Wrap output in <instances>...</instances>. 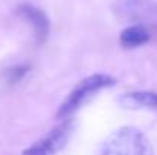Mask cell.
<instances>
[{
    "label": "cell",
    "mask_w": 157,
    "mask_h": 155,
    "mask_svg": "<svg viewBox=\"0 0 157 155\" xmlns=\"http://www.w3.org/2000/svg\"><path fill=\"white\" fill-rule=\"evenodd\" d=\"M102 155H154L148 137L131 126L116 129L102 146Z\"/></svg>",
    "instance_id": "obj_1"
},
{
    "label": "cell",
    "mask_w": 157,
    "mask_h": 155,
    "mask_svg": "<svg viewBox=\"0 0 157 155\" xmlns=\"http://www.w3.org/2000/svg\"><path fill=\"white\" fill-rule=\"evenodd\" d=\"M111 85H114V78H111L108 75H102V73L101 75H92V76L82 79L69 93L66 101L59 105V108L56 111V117L58 119L69 117L73 111H76L82 103L86 102L89 98H92L95 93L101 91L102 88L111 87Z\"/></svg>",
    "instance_id": "obj_2"
},
{
    "label": "cell",
    "mask_w": 157,
    "mask_h": 155,
    "mask_svg": "<svg viewBox=\"0 0 157 155\" xmlns=\"http://www.w3.org/2000/svg\"><path fill=\"white\" fill-rule=\"evenodd\" d=\"M116 15L125 21L147 28L157 34V3L153 0H117L113 5Z\"/></svg>",
    "instance_id": "obj_3"
},
{
    "label": "cell",
    "mask_w": 157,
    "mask_h": 155,
    "mask_svg": "<svg viewBox=\"0 0 157 155\" xmlns=\"http://www.w3.org/2000/svg\"><path fill=\"white\" fill-rule=\"evenodd\" d=\"M72 132H73V122L66 120L56 128H53L46 137L35 142L28 149H25L23 155H56L61 149H64V146L70 140Z\"/></svg>",
    "instance_id": "obj_4"
},
{
    "label": "cell",
    "mask_w": 157,
    "mask_h": 155,
    "mask_svg": "<svg viewBox=\"0 0 157 155\" xmlns=\"http://www.w3.org/2000/svg\"><path fill=\"white\" fill-rule=\"evenodd\" d=\"M17 12L20 17H23L25 20H28L31 23V26L34 28L37 41L44 43L49 35V20H48L46 14L32 5H21L17 8Z\"/></svg>",
    "instance_id": "obj_5"
},
{
    "label": "cell",
    "mask_w": 157,
    "mask_h": 155,
    "mask_svg": "<svg viewBox=\"0 0 157 155\" xmlns=\"http://www.w3.org/2000/svg\"><path fill=\"white\" fill-rule=\"evenodd\" d=\"M119 40H121L122 47H125V49H134V47H139V46L147 44L151 40V32L147 28H144V26L131 24V26H128L127 29H124L121 32Z\"/></svg>",
    "instance_id": "obj_6"
},
{
    "label": "cell",
    "mask_w": 157,
    "mask_h": 155,
    "mask_svg": "<svg viewBox=\"0 0 157 155\" xmlns=\"http://www.w3.org/2000/svg\"><path fill=\"white\" fill-rule=\"evenodd\" d=\"M121 103L125 108H145L157 111V93L154 91H134L121 98Z\"/></svg>",
    "instance_id": "obj_7"
},
{
    "label": "cell",
    "mask_w": 157,
    "mask_h": 155,
    "mask_svg": "<svg viewBox=\"0 0 157 155\" xmlns=\"http://www.w3.org/2000/svg\"><path fill=\"white\" fill-rule=\"evenodd\" d=\"M26 72H28V67H14V68H9L8 73H6L8 82H11V84L18 82V81L25 76Z\"/></svg>",
    "instance_id": "obj_8"
}]
</instances>
